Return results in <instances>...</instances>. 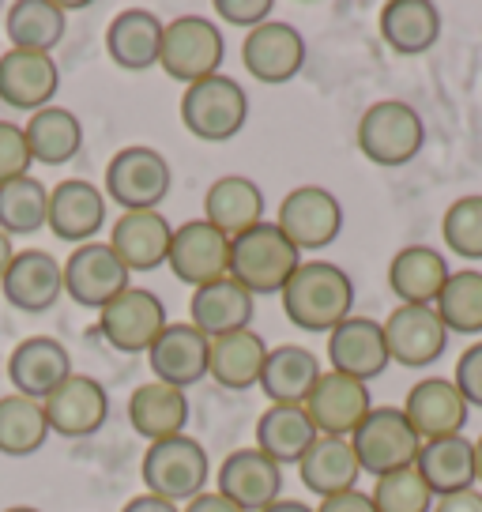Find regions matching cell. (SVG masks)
Returning a JSON list of instances; mask_svg holds the SVG:
<instances>
[{
  "label": "cell",
  "mask_w": 482,
  "mask_h": 512,
  "mask_svg": "<svg viewBox=\"0 0 482 512\" xmlns=\"http://www.w3.org/2000/svg\"><path fill=\"white\" fill-rule=\"evenodd\" d=\"M298 264H302V253L268 219L238 234V238H230V279L241 283L253 298L257 294H283L290 275L298 272Z\"/></svg>",
  "instance_id": "7a4b0ae2"
},
{
  "label": "cell",
  "mask_w": 482,
  "mask_h": 512,
  "mask_svg": "<svg viewBox=\"0 0 482 512\" xmlns=\"http://www.w3.org/2000/svg\"><path fill=\"white\" fill-rule=\"evenodd\" d=\"M388 358L403 369H426L449 347V328L441 324L434 305H396L385 320Z\"/></svg>",
  "instance_id": "8fae6325"
},
{
  "label": "cell",
  "mask_w": 482,
  "mask_h": 512,
  "mask_svg": "<svg viewBox=\"0 0 482 512\" xmlns=\"http://www.w3.org/2000/svg\"><path fill=\"white\" fill-rule=\"evenodd\" d=\"M441 241L460 260H482V196H460L441 215Z\"/></svg>",
  "instance_id": "b9f144b4"
},
{
  "label": "cell",
  "mask_w": 482,
  "mask_h": 512,
  "mask_svg": "<svg viewBox=\"0 0 482 512\" xmlns=\"http://www.w3.org/2000/svg\"><path fill=\"white\" fill-rule=\"evenodd\" d=\"M449 275V256L434 245H403L388 260V290L396 294L400 305H437Z\"/></svg>",
  "instance_id": "4316f807"
},
{
  "label": "cell",
  "mask_w": 482,
  "mask_h": 512,
  "mask_svg": "<svg viewBox=\"0 0 482 512\" xmlns=\"http://www.w3.org/2000/svg\"><path fill=\"white\" fill-rule=\"evenodd\" d=\"M351 448L362 475L381 479V475H392L403 467H415L422 437L407 422L403 407H373L370 415L362 418V426L351 433Z\"/></svg>",
  "instance_id": "52a82bcc"
},
{
  "label": "cell",
  "mask_w": 482,
  "mask_h": 512,
  "mask_svg": "<svg viewBox=\"0 0 482 512\" xmlns=\"http://www.w3.org/2000/svg\"><path fill=\"white\" fill-rule=\"evenodd\" d=\"M49 437V422L46 411L38 400H27L19 392H8L0 396V452L4 456H34L38 448L46 445Z\"/></svg>",
  "instance_id": "f35d334b"
},
{
  "label": "cell",
  "mask_w": 482,
  "mask_h": 512,
  "mask_svg": "<svg viewBox=\"0 0 482 512\" xmlns=\"http://www.w3.org/2000/svg\"><path fill=\"white\" fill-rule=\"evenodd\" d=\"M166 324L170 317L162 298L144 287L121 290L106 309H98V336L121 354H147Z\"/></svg>",
  "instance_id": "30bf717a"
},
{
  "label": "cell",
  "mask_w": 482,
  "mask_h": 512,
  "mask_svg": "<svg viewBox=\"0 0 482 512\" xmlns=\"http://www.w3.org/2000/svg\"><path fill=\"white\" fill-rule=\"evenodd\" d=\"M434 512H482V490L471 486V490H460V494L437 497Z\"/></svg>",
  "instance_id": "c3c4849f"
},
{
  "label": "cell",
  "mask_w": 482,
  "mask_h": 512,
  "mask_svg": "<svg viewBox=\"0 0 482 512\" xmlns=\"http://www.w3.org/2000/svg\"><path fill=\"white\" fill-rule=\"evenodd\" d=\"M129 290V268L117 260L110 241H87L76 245L65 260V294L83 309H106V305Z\"/></svg>",
  "instance_id": "5bb4252c"
},
{
  "label": "cell",
  "mask_w": 482,
  "mask_h": 512,
  "mask_svg": "<svg viewBox=\"0 0 482 512\" xmlns=\"http://www.w3.org/2000/svg\"><path fill=\"white\" fill-rule=\"evenodd\" d=\"M279 298L294 328L328 336L354 313V279L332 260H302Z\"/></svg>",
  "instance_id": "6da1fadb"
},
{
  "label": "cell",
  "mask_w": 482,
  "mask_h": 512,
  "mask_svg": "<svg viewBox=\"0 0 482 512\" xmlns=\"http://www.w3.org/2000/svg\"><path fill=\"white\" fill-rule=\"evenodd\" d=\"M174 226L162 211H121V219L110 230V249L132 272H155L170 256Z\"/></svg>",
  "instance_id": "d4e9b609"
},
{
  "label": "cell",
  "mask_w": 482,
  "mask_h": 512,
  "mask_svg": "<svg viewBox=\"0 0 482 512\" xmlns=\"http://www.w3.org/2000/svg\"><path fill=\"white\" fill-rule=\"evenodd\" d=\"M162 31L166 23L151 8H125L106 27V53L121 72H147L159 64Z\"/></svg>",
  "instance_id": "83f0119b"
},
{
  "label": "cell",
  "mask_w": 482,
  "mask_h": 512,
  "mask_svg": "<svg viewBox=\"0 0 482 512\" xmlns=\"http://www.w3.org/2000/svg\"><path fill=\"white\" fill-rule=\"evenodd\" d=\"M253 313H257V298L241 283H234L230 275L196 287L193 302H189V324L208 339L253 328Z\"/></svg>",
  "instance_id": "484cf974"
},
{
  "label": "cell",
  "mask_w": 482,
  "mask_h": 512,
  "mask_svg": "<svg viewBox=\"0 0 482 512\" xmlns=\"http://www.w3.org/2000/svg\"><path fill=\"white\" fill-rule=\"evenodd\" d=\"M475 475H479V486H482V437H475Z\"/></svg>",
  "instance_id": "db71d44e"
},
{
  "label": "cell",
  "mask_w": 482,
  "mask_h": 512,
  "mask_svg": "<svg viewBox=\"0 0 482 512\" xmlns=\"http://www.w3.org/2000/svg\"><path fill=\"white\" fill-rule=\"evenodd\" d=\"M166 264L185 287L196 290L204 283H215V279L230 275V238L219 234L208 219H189V223L174 226Z\"/></svg>",
  "instance_id": "9a60e30c"
},
{
  "label": "cell",
  "mask_w": 482,
  "mask_h": 512,
  "mask_svg": "<svg viewBox=\"0 0 482 512\" xmlns=\"http://www.w3.org/2000/svg\"><path fill=\"white\" fill-rule=\"evenodd\" d=\"M264 512H313V509H309L306 501H283V497H279V501H272Z\"/></svg>",
  "instance_id": "f5cc1de1"
},
{
  "label": "cell",
  "mask_w": 482,
  "mask_h": 512,
  "mask_svg": "<svg viewBox=\"0 0 482 512\" xmlns=\"http://www.w3.org/2000/svg\"><path fill=\"white\" fill-rule=\"evenodd\" d=\"M249 121V95L230 76H208L189 83L181 95V125L204 144H226L234 140Z\"/></svg>",
  "instance_id": "5b68a950"
},
{
  "label": "cell",
  "mask_w": 482,
  "mask_h": 512,
  "mask_svg": "<svg viewBox=\"0 0 482 512\" xmlns=\"http://www.w3.org/2000/svg\"><path fill=\"white\" fill-rule=\"evenodd\" d=\"M16 260V249H12V238L0 230V279H4V272H8V264Z\"/></svg>",
  "instance_id": "816d5d0a"
},
{
  "label": "cell",
  "mask_w": 482,
  "mask_h": 512,
  "mask_svg": "<svg viewBox=\"0 0 482 512\" xmlns=\"http://www.w3.org/2000/svg\"><path fill=\"white\" fill-rule=\"evenodd\" d=\"M317 437L321 433L309 422L302 403H268V411L257 418V445L253 448H260L279 467H298V460L306 456Z\"/></svg>",
  "instance_id": "e575fe53"
},
{
  "label": "cell",
  "mask_w": 482,
  "mask_h": 512,
  "mask_svg": "<svg viewBox=\"0 0 482 512\" xmlns=\"http://www.w3.org/2000/svg\"><path fill=\"white\" fill-rule=\"evenodd\" d=\"M181 512H241L238 505H230L223 494H215V490H204L200 497H193L189 505H181Z\"/></svg>",
  "instance_id": "681fc988"
},
{
  "label": "cell",
  "mask_w": 482,
  "mask_h": 512,
  "mask_svg": "<svg viewBox=\"0 0 482 512\" xmlns=\"http://www.w3.org/2000/svg\"><path fill=\"white\" fill-rule=\"evenodd\" d=\"M121 512H181V505L162 501V497H155V494H136L132 501H125V509Z\"/></svg>",
  "instance_id": "f907efd6"
},
{
  "label": "cell",
  "mask_w": 482,
  "mask_h": 512,
  "mask_svg": "<svg viewBox=\"0 0 482 512\" xmlns=\"http://www.w3.org/2000/svg\"><path fill=\"white\" fill-rule=\"evenodd\" d=\"M275 226L287 234L298 253H321L343 230V204L324 185H298L279 200Z\"/></svg>",
  "instance_id": "9c48e42d"
},
{
  "label": "cell",
  "mask_w": 482,
  "mask_h": 512,
  "mask_svg": "<svg viewBox=\"0 0 482 512\" xmlns=\"http://www.w3.org/2000/svg\"><path fill=\"white\" fill-rule=\"evenodd\" d=\"M61 91V68L53 53H27V49H8L0 53V102L12 110L38 113L53 106Z\"/></svg>",
  "instance_id": "ffe728a7"
},
{
  "label": "cell",
  "mask_w": 482,
  "mask_h": 512,
  "mask_svg": "<svg viewBox=\"0 0 482 512\" xmlns=\"http://www.w3.org/2000/svg\"><path fill=\"white\" fill-rule=\"evenodd\" d=\"M313 512H377V505H373L370 494H362V490H347V494L324 497Z\"/></svg>",
  "instance_id": "7dc6e473"
},
{
  "label": "cell",
  "mask_w": 482,
  "mask_h": 512,
  "mask_svg": "<svg viewBox=\"0 0 482 512\" xmlns=\"http://www.w3.org/2000/svg\"><path fill=\"white\" fill-rule=\"evenodd\" d=\"M140 479H144L147 494L162 497V501H174V505H189L193 497L208 490L211 460L196 437L177 433V437L147 445L144 464H140Z\"/></svg>",
  "instance_id": "277c9868"
},
{
  "label": "cell",
  "mask_w": 482,
  "mask_h": 512,
  "mask_svg": "<svg viewBox=\"0 0 482 512\" xmlns=\"http://www.w3.org/2000/svg\"><path fill=\"white\" fill-rule=\"evenodd\" d=\"M452 384L460 388V396L467 400V407H471V411H482V339H479V343H471V347L456 358Z\"/></svg>",
  "instance_id": "f6af8a7d"
},
{
  "label": "cell",
  "mask_w": 482,
  "mask_h": 512,
  "mask_svg": "<svg viewBox=\"0 0 482 512\" xmlns=\"http://www.w3.org/2000/svg\"><path fill=\"white\" fill-rule=\"evenodd\" d=\"M385 46L400 57H422L441 38V8L430 0H388L377 16Z\"/></svg>",
  "instance_id": "4dcf8cb0"
},
{
  "label": "cell",
  "mask_w": 482,
  "mask_h": 512,
  "mask_svg": "<svg viewBox=\"0 0 482 512\" xmlns=\"http://www.w3.org/2000/svg\"><path fill=\"white\" fill-rule=\"evenodd\" d=\"M437 317L449 328V336H482V272L460 268L437 298Z\"/></svg>",
  "instance_id": "ab89813d"
},
{
  "label": "cell",
  "mask_w": 482,
  "mask_h": 512,
  "mask_svg": "<svg viewBox=\"0 0 482 512\" xmlns=\"http://www.w3.org/2000/svg\"><path fill=\"white\" fill-rule=\"evenodd\" d=\"M189 415H193L189 396H185L181 388H170V384H162V381L140 384L129 396V426L144 437L147 445L185 433Z\"/></svg>",
  "instance_id": "1f68e13d"
},
{
  "label": "cell",
  "mask_w": 482,
  "mask_h": 512,
  "mask_svg": "<svg viewBox=\"0 0 482 512\" xmlns=\"http://www.w3.org/2000/svg\"><path fill=\"white\" fill-rule=\"evenodd\" d=\"M264 208H268L264 189L253 177L226 174L219 181H211V189L204 192V219L226 238H238L257 223H264Z\"/></svg>",
  "instance_id": "f1b7e54d"
},
{
  "label": "cell",
  "mask_w": 482,
  "mask_h": 512,
  "mask_svg": "<svg viewBox=\"0 0 482 512\" xmlns=\"http://www.w3.org/2000/svg\"><path fill=\"white\" fill-rule=\"evenodd\" d=\"M321 358L298 343H283L272 347L264 358V373H260V392L268 403H302L306 407L309 392L321 381Z\"/></svg>",
  "instance_id": "d590c367"
},
{
  "label": "cell",
  "mask_w": 482,
  "mask_h": 512,
  "mask_svg": "<svg viewBox=\"0 0 482 512\" xmlns=\"http://www.w3.org/2000/svg\"><path fill=\"white\" fill-rule=\"evenodd\" d=\"M370 497L377 512H434L437 505L434 490L418 475V467H403V471L373 479Z\"/></svg>",
  "instance_id": "7bdbcfd3"
},
{
  "label": "cell",
  "mask_w": 482,
  "mask_h": 512,
  "mask_svg": "<svg viewBox=\"0 0 482 512\" xmlns=\"http://www.w3.org/2000/svg\"><path fill=\"white\" fill-rule=\"evenodd\" d=\"M42 411H46L49 433H61L68 441H83V437H95L106 426L110 392L98 377L72 373L57 392H49L42 400Z\"/></svg>",
  "instance_id": "4fadbf2b"
},
{
  "label": "cell",
  "mask_w": 482,
  "mask_h": 512,
  "mask_svg": "<svg viewBox=\"0 0 482 512\" xmlns=\"http://www.w3.org/2000/svg\"><path fill=\"white\" fill-rule=\"evenodd\" d=\"M298 479L313 497H336L358 490L362 467L351 448V437H317L309 452L298 460Z\"/></svg>",
  "instance_id": "f546056e"
},
{
  "label": "cell",
  "mask_w": 482,
  "mask_h": 512,
  "mask_svg": "<svg viewBox=\"0 0 482 512\" xmlns=\"http://www.w3.org/2000/svg\"><path fill=\"white\" fill-rule=\"evenodd\" d=\"M241 64H245V72L253 80L268 83V87L290 83L306 68V38L294 23L268 19V23H260L257 31L245 34Z\"/></svg>",
  "instance_id": "7c38bea8"
},
{
  "label": "cell",
  "mask_w": 482,
  "mask_h": 512,
  "mask_svg": "<svg viewBox=\"0 0 482 512\" xmlns=\"http://www.w3.org/2000/svg\"><path fill=\"white\" fill-rule=\"evenodd\" d=\"M370 411H373L370 384L343 377L336 369H324L317 388L309 392L306 400V415L317 426L321 437H351Z\"/></svg>",
  "instance_id": "d6986e66"
},
{
  "label": "cell",
  "mask_w": 482,
  "mask_h": 512,
  "mask_svg": "<svg viewBox=\"0 0 482 512\" xmlns=\"http://www.w3.org/2000/svg\"><path fill=\"white\" fill-rule=\"evenodd\" d=\"M23 136L31 147V162H38V166H68L83 151L80 117L57 102L31 113L23 125Z\"/></svg>",
  "instance_id": "8d00e7d4"
},
{
  "label": "cell",
  "mask_w": 482,
  "mask_h": 512,
  "mask_svg": "<svg viewBox=\"0 0 482 512\" xmlns=\"http://www.w3.org/2000/svg\"><path fill=\"white\" fill-rule=\"evenodd\" d=\"M208 347L211 339L200 336L189 320H181V324H166L162 328V336L151 343V351H147V366H151V377L162 384H170V388H193L208 377Z\"/></svg>",
  "instance_id": "7402d4cb"
},
{
  "label": "cell",
  "mask_w": 482,
  "mask_h": 512,
  "mask_svg": "<svg viewBox=\"0 0 482 512\" xmlns=\"http://www.w3.org/2000/svg\"><path fill=\"white\" fill-rule=\"evenodd\" d=\"M403 415L422 441H437V437L464 433L471 407L460 396V388L452 384V377H422L411 384V392L403 400Z\"/></svg>",
  "instance_id": "44dd1931"
},
{
  "label": "cell",
  "mask_w": 482,
  "mask_h": 512,
  "mask_svg": "<svg viewBox=\"0 0 482 512\" xmlns=\"http://www.w3.org/2000/svg\"><path fill=\"white\" fill-rule=\"evenodd\" d=\"M328 366L362 384L377 381L392 366L385 343V324L373 317L351 313L339 328L328 332Z\"/></svg>",
  "instance_id": "e0dca14e"
},
{
  "label": "cell",
  "mask_w": 482,
  "mask_h": 512,
  "mask_svg": "<svg viewBox=\"0 0 482 512\" xmlns=\"http://www.w3.org/2000/svg\"><path fill=\"white\" fill-rule=\"evenodd\" d=\"M215 16L230 27L257 31L260 23H268L275 16V0H215Z\"/></svg>",
  "instance_id": "bcb514c9"
},
{
  "label": "cell",
  "mask_w": 482,
  "mask_h": 512,
  "mask_svg": "<svg viewBox=\"0 0 482 512\" xmlns=\"http://www.w3.org/2000/svg\"><path fill=\"white\" fill-rule=\"evenodd\" d=\"M68 31V12L57 0H16L4 8V34L12 49L53 53Z\"/></svg>",
  "instance_id": "74e56055"
},
{
  "label": "cell",
  "mask_w": 482,
  "mask_h": 512,
  "mask_svg": "<svg viewBox=\"0 0 482 512\" xmlns=\"http://www.w3.org/2000/svg\"><path fill=\"white\" fill-rule=\"evenodd\" d=\"M0 294L19 313H49L65 294V264L46 249H23L0 279Z\"/></svg>",
  "instance_id": "ac0fdd59"
},
{
  "label": "cell",
  "mask_w": 482,
  "mask_h": 512,
  "mask_svg": "<svg viewBox=\"0 0 482 512\" xmlns=\"http://www.w3.org/2000/svg\"><path fill=\"white\" fill-rule=\"evenodd\" d=\"M226 61V42L223 31L215 27L208 16H177L166 23L162 31V53L159 68L177 83H200L208 76H219Z\"/></svg>",
  "instance_id": "8992f818"
},
{
  "label": "cell",
  "mask_w": 482,
  "mask_h": 512,
  "mask_svg": "<svg viewBox=\"0 0 482 512\" xmlns=\"http://www.w3.org/2000/svg\"><path fill=\"white\" fill-rule=\"evenodd\" d=\"M170 185V162L155 147H121L106 166V196L121 204V211H159V204L170 196Z\"/></svg>",
  "instance_id": "ba28073f"
},
{
  "label": "cell",
  "mask_w": 482,
  "mask_h": 512,
  "mask_svg": "<svg viewBox=\"0 0 482 512\" xmlns=\"http://www.w3.org/2000/svg\"><path fill=\"white\" fill-rule=\"evenodd\" d=\"M4 512H42V509H31V505H12V509H4Z\"/></svg>",
  "instance_id": "11a10c76"
},
{
  "label": "cell",
  "mask_w": 482,
  "mask_h": 512,
  "mask_svg": "<svg viewBox=\"0 0 482 512\" xmlns=\"http://www.w3.org/2000/svg\"><path fill=\"white\" fill-rule=\"evenodd\" d=\"M268 343L260 332L245 328V332H230V336L211 339L208 347V377L226 392H245L260 384L264 373V358H268Z\"/></svg>",
  "instance_id": "836d02e7"
},
{
  "label": "cell",
  "mask_w": 482,
  "mask_h": 512,
  "mask_svg": "<svg viewBox=\"0 0 482 512\" xmlns=\"http://www.w3.org/2000/svg\"><path fill=\"white\" fill-rule=\"evenodd\" d=\"M415 467L418 475L426 479V486L434 490V497L460 494V490L479 486V475H475V441L467 433L422 441Z\"/></svg>",
  "instance_id": "d6a6232c"
},
{
  "label": "cell",
  "mask_w": 482,
  "mask_h": 512,
  "mask_svg": "<svg viewBox=\"0 0 482 512\" xmlns=\"http://www.w3.org/2000/svg\"><path fill=\"white\" fill-rule=\"evenodd\" d=\"M31 166H34V162H31L27 136H23V125L0 121V185L27 177V174H31Z\"/></svg>",
  "instance_id": "ee69618b"
},
{
  "label": "cell",
  "mask_w": 482,
  "mask_h": 512,
  "mask_svg": "<svg viewBox=\"0 0 482 512\" xmlns=\"http://www.w3.org/2000/svg\"><path fill=\"white\" fill-rule=\"evenodd\" d=\"M354 140H358V151L373 166L396 170V166L415 162L418 151L426 147V121H422V113L411 102L381 98V102H373L370 110L358 117Z\"/></svg>",
  "instance_id": "3957f363"
},
{
  "label": "cell",
  "mask_w": 482,
  "mask_h": 512,
  "mask_svg": "<svg viewBox=\"0 0 482 512\" xmlns=\"http://www.w3.org/2000/svg\"><path fill=\"white\" fill-rule=\"evenodd\" d=\"M106 223V196L83 181V177H65L61 185L49 189V215L46 230L53 238L72 241V245H87Z\"/></svg>",
  "instance_id": "cb8c5ba5"
},
{
  "label": "cell",
  "mask_w": 482,
  "mask_h": 512,
  "mask_svg": "<svg viewBox=\"0 0 482 512\" xmlns=\"http://www.w3.org/2000/svg\"><path fill=\"white\" fill-rule=\"evenodd\" d=\"M72 377V354L61 339L31 336L8 354V381L27 400H46Z\"/></svg>",
  "instance_id": "603a6c76"
},
{
  "label": "cell",
  "mask_w": 482,
  "mask_h": 512,
  "mask_svg": "<svg viewBox=\"0 0 482 512\" xmlns=\"http://www.w3.org/2000/svg\"><path fill=\"white\" fill-rule=\"evenodd\" d=\"M283 467L268 460L260 448H234L215 471V494H223L241 512H264L279 501Z\"/></svg>",
  "instance_id": "2e32d148"
},
{
  "label": "cell",
  "mask_w": 482,
  "mask_h": 512,
  "mask_svg": "<svg viewBox=\"0 0 482 512\" xmlns=\"http://www.w3.org/2000/svg\"><path fill=\"white\" fill-rule=\"evenodd\" d=\"M46 215H49V189L38 177L27 174L19 177V181L0 185V230L8 238L46 230Z\"/></svg>",
  "instance_id": "60d3db41"
}]
</instances>
